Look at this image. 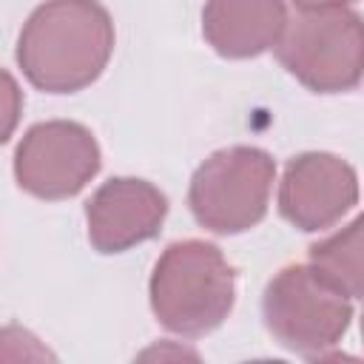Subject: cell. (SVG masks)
I'll return each mask as SVG.
<instances>
[{"instance_id":"1","label":"cell","mask_w":364,"mask_h":364,"mask_svg":"<svg viewBox=\"0 0 364 364\" xmlns=\"http://www.w3.org/2000/svg\"><path fill=\"white\" fill-rule=\"evenodd\" d=\"M114 51V23L97 0H46L17 37V65L48 94H74L91 85Z\"/></svg>"},{"instance_id":"2","label":"cell","mask_w":364,"mask_h":364,"mask_svg":"<svg viewBox=\"0 0 364 364\" xmlns=\"http://www.w3.org/2000/svg\"><path fill=\"white\" fill-rule=\"evenodd\" d=\"M148 296L165 330L191 338L205 336L233 310L236 273L216 245L202 239L173 242L154 264Z\"/></svg>"},{"instance_id":"3","label":"cell","mask_w":364,"mask_h":364,"mask_svg":"<svg viewBox=\"0 0 364 364\" xmlns=\"http://www.w3.org/2000/svg\"><path fill=\"white\" fill-rule=\"evenodd\" d=\"M273 48L279 63L316 94L350 91L361 80L364 28L353 9L296 11Z\"/></svg>"},{"instance_id":"4","label":"cell","mask_w":364,"mask_h":364,"mask_svg":"<svg viewBox=\"0 0 364 364\" xmlns=\"http://www.w3.org/2000/svg\"><path fill=\"white\" fill-rule=\"evenodd\" d=\"M276 162L253 145H233L210 154L193 173L188 205L210 233L233 236L256 228L270 202Z\"/></svg>"},{"instance_id":"5","label":"cell","mask_w":364,"mask_h":364,"mask_svg":"<svg viewBox=\"0 0 364 364\" xmlns=\"http://www.w3.org/2000/svg\"><path fill=\"white\" fill-rule=\"evenodd\" d=\"M264 324L287 350L321 358L353 321V299L338 293L310 264L282 267L264 287Z\"/></svg>"},{"instance_id":"6","label":"cell","mask_w":364,"mask_h":364,"mask_svg":"<svg viewBox=\"0 0 364 364\" xmlns=\"http://www.w3.org/2000/svg\"><path fill=\"white\" fill-rule=\"evenodd\" d=\"M100 171L94 134L71 119L31 125L14 151V179L37 199H68Z\"/></svg>"},{"instance_id":"7","label":"cell","mask_w":364,"mask_h":364,"mask_svg":"<svg viewBox=\"0 0 364 364\" xmlns=\"http://www.w3.org/2000/svg\"><path fill=\"white\" fill-rule=\"evenodd\" d=\"M358 202V176L350 162L327 151H307L287 162L279 185L282 216L304 230H327Z\"/></svg>"},{"instance_id":"8","label":"cell","mask_w":364,"mask_h":364,"mask_svg":"<svg viewBox=\"0 0 364 364\" xmlns=\"http://www.w3.org/2000/svg\"><path fill=\"white\" fill-rule=\"evenodd\" d=\"M165 193L136 176H114L85 205L88 242L97 253H125L154 239L165 222Z\"/></svg>"},{"instance_id":"9","label":"cell","mask_w":364,"mask_h":364,"mask_svg":"<svg viewBox=\"0 0 364 364\" xmlns=\"http://www.w3.org/2000/svg\"><path fill=\"white\" fill-rule=\"evenodd\" d=\"M284 23V0H205L202 9V34L228 60L264 54L279 43Z\"/></svg>"},{"instance_id":"10","label":"cell","mask_w":364,"mask_h":364,"mask_svg":"<svg viewBox=\"0 0 364 364\" xmlns=\"http://www.w3.org/2000/svg\"><path fill=\"white\" fill-rule=\"evenodd\" d=\"M310 267L347 299L361 296V219L310 247Z\"/></svg>"},{"instance_id":"11","label":"cell","mask_w":364,"mask_h":364,"mask_svg":"<svg viewBox=\"0 0 364 364\" xmlns=\"http://www.w3.org/2000/svg\"><path fill=\"white\" fill-rule=\"evenodd\" d=\"M54 358L51 350L40 344V338L17 324L0 327V361H46Z\"/></svg>"},{"instance_id":"12","label":"cell","mask_w":364,"mask_h":364,"mask_svg":"<svg viewBox=\"0 0 364 364\" xmlns=\"http://www.w3.org/2000/svg\"><path fill=\"white\" fill-rule=\"evenodd\" d=\"M20 114H23V91L17 80L6 68H0V145L14 134Z\"/></svg>"},{"instance_id":"13","label":"cell","mask_w":364,"mask_h":364,"mask_svg":"<svg viewBox=\"0 0 364 364\" xmlns=\"http://www.w3.org/2000/svg\"><path fill=\"white\" fill-rule=\"evenodd\" d=\"M355 0H293V6L299 11H310V9H347Z\"/></svg>"}]
</instances>
